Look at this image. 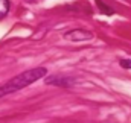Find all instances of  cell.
Listing matches in <instances>:
<instances>
[{"label":"cell","mask_w":131,"mask_h":123,"mask_svg":"<svg viewBox=\"0 0 131 123\" xmlns=\"http://www.w3.org/2000/svg\"><path fill=\"white\" fill-rule=\"evenodd\" d=\"M96 3H98L99 9H101L104 14H108V15H110V14H113V11H111V9H108V8H107V5H105V3H102L101 0H96Z\"/></svg>","instance_id":"5"},{"label":"cell","mask_w":131,"mask_h":123,"mask_svg":"<svg viewBox=\"0 0 131 123\" xmlns=\"http://www.w3.org/2000/svg\"><path fill=\"white\" fill-rule=\"evenodd\" d=\"M64 38L70 40V41H87V40L93 38V33L85 31V29H73L70 32H66Z\"/></svg>","instance_id":"2"},{"label":"cell","mask_w":131,"mask_h":123,"mask_svg":"<svg viewBox=\"0 0 131 123\" xmlns=\"http://www.w3.org/2000/svg\"><path fill=\"white\" fill-rule=\"evenodd\" d=\"M9 2L8 0H0V18L2 17H5L6 14H8V11H9Z\"/></svg>","instance_id":"4"},{"label":"cell","mask_w":131,"mask_h":123,"mask_svg":"<svg viewBox=\"0 0 131 123\" xmlns=\"http://www.w3.org/2000/svg\"><path fill=\"white\" fill-rule=\"evenodd\" d=\"M47 75V70L44 67H35L31 70H26L17 76H14L12 79H9L6 84L0 85V97H5L11 93H15L21 88H26L28 85H31L34 82H37L38 79H43Z\"/></svg>","instance_id":"1"},{"label":"cell","mask_w":131,"mask_h":123,"mask_svg":"<svg viewBox=\"0 0 131 123\" xmlns=\"http://www.w3.org/2000/svg\"><path fill=\"white\" fill-rule=\"evenodd\" d=\"M119 64H121V67H124V68H131V59H121Z\"/></svg>","instance_id":"6"},{"label":"cell","mask_w":131,"mask_h":123,"mask_svg":"<svg viewBox=\"0 0 131 123\" xmlns=\"http://www.w3.org/2000/svg\"><path fill=\"white\" fill-rule=\"evenodd\" d=\"M46 84L49 85H57V87H72L75 84V79L72 78H64V76H50L47 79H44Z\"/></svg>","instance_id":"3"}]
</instances>
